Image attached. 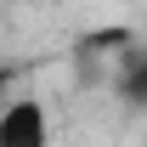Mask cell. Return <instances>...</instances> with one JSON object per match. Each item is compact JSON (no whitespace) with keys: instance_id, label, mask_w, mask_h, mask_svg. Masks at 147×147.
<instances>
[{"instance_id":"1","label":"cell","mask_w":147,"mask_h":147,"mask_svg":"<svg viewBox=\"0 0 147 147\" xmlns=\"http://www.w3.org/2000/svg\"><path fill=\"white\" fill-rule=\"evenodd\" d=\"M0 147H51V108L28 91H11L0 108Z\"/></svg>"},{"instance_id":"2","label":"cell","mask_w":147,"mask_h":147,"mask_svg":"<svg viewBox=\"0 0 147 147\" xmlns=\"http://www.w3.org/2000/svg\"><path fill=\"white\" fill-rule=\"evenodd\" d=\"M113 91H119L125 108L147 113V40H130L125 51H119V62H113Z\"/></svg>"},{"instance_id":"3","label":"cell","mask_w":147,"mask_h":147,"mask_svg":"<svg viewBox=\"0 0 147 147\" xmlns=\"http://www.w3.org/2000/svg\"><path fill=\"white\" fill-rule=\"evenodd\" d=\"M6 96H11V74L0 68V108H6Z\"/></svg>"}]
</instances>
